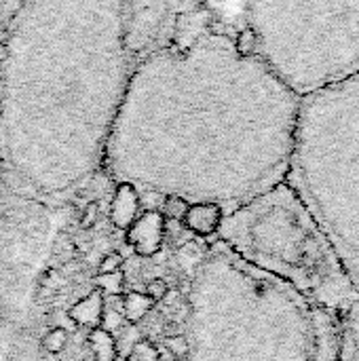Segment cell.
I'll use <instances>...</instances> for the list:
<instances>
[{"instance_id": "44dd1931", "label": "cell", "mask_w": 359, "mask_h": 361, "mask_svg": "<svg viewBox=\"0 0 359 361\" xmlns=\"http://www.w3.org/2000/svg\"><path fill=\"white\" fill-rule=\"evenodd\" d=\"M97 218H99L97 203H89V205L83 209V216H80V226H83V228H93V226L97 224Z\"/></svg>"}, {"instance_id": "7c38bea8", "label": "cell", "mask_w": 359, "mask_h": 361, "mask_svg": "<svg viewBox=\"0 0 359 361\" xmlns=\"http://www.w3.org/2000/svg\"><path fill=\"white\" fill-rule=\"evenodd\" d=\"M154 305L157 302L150 300L144 292H127L121 298V313L129 324H138L154 309Z\"/></svg>"}, {"instance_id": "30bf717a", "label": "cell", "mask_w": 359, "mask_h": 361, "mask_svg": "<svg viewBox=\"0 0 359 361\" xmlns=\"http://www.w3.org/2000/svg\"><path fill=\"white\" fill-rule=\"evenodd\" d=\"M339 361H359V298L341 313Z\"/></svg>"}, {"instance_id": "9a60e30c", "label": "cell", "mask_w": 359, "mask_h": 361, "mask_svg": "<svg viewBox=\"0 0 359 361\" xmlns=\"http://www.w3.org/2000/svg\"><path fill=\"white\" fill-rule=\"evenodd\" d=\"M68 345V330L66 328H51L44 336H42V349L51 355H57L66 349Z\"/></svg>"}, {"instance_id": "ffe728a7", "label": "cell", "mask_w": 359, "mask_h": 361, "mask_svg": "<svg viewBox=\"0 0 359 361\" xmlns=\"http://www.w3.org/2000/svg\"><path fill=\"white\" fill-rule=\"evenodd\" d=\"M99 279H102L99 290H102L104 294H112V296L121 294V290H123V275L112 273V275H102Z\"/></svg>"}, {"instance_id": "5b68a950", "label": "cell", "mask_w": 359, "mask_h": 361, "mask_svg": "<svg viewBox=\"0 0 359 361\" xmlns=\"http://www.w3.org/2000/svg\"><path fill=\"white\" fill-rule=\"evenodd\" d=\"M224 361H339L341 315L239 256L222 264Z\"/></svg>"}, {"instance_id": "8fae6325", "label": "cell", "mask_w": 359, "mask_h": 361, "mask_svg": "<svg viewBox=\"0 0 359 361\" xmlns=\"http://www.w3.org/2000/svg\"><path fill=\"white\" fill-rule=\"evenodd\" d=\"M138 209H140V195L138 190L123 182L118 184L116 188V195L112 199V205H110V220L116 228H129L131 222L138 218Z\"/></svg>"}, {"instance_id": "d6986e66", "label": "cell", "mask_w": 359, "mask_h": 361, "mask_svg": "<svg viewBox=\"0 0 359 361\" xmlns=\"http://www.w3.org/2000/svg\"><path fill=\"white\" fill-rule=\"evenodd\" d=\"M144 294H146L150 300L161 302V300H165V298H167V294H169V286H167V281H165V279H161V277H152L150 281H146V286H144Z\"/></svg>"}, {"instance_id": "ba28073f", "label": "cell", "mask_w": 359, "mask_h": 361, "mask_svg": "<svg viewBox=\"0 0 359 361\" xmlns=\"http://www.w3.org/2000/svg\"><path fill=\"white\" fill-rule=\"evenodd\" d=\"M222 220H224L222 205L209 203V201H199L188 207V212L182 220V226L186 231L195 233L197 237H209V235L218 233Z\"/></svg>"}, {"instance_id": "277c9868", "label": "cell", "mask_w": 359, "mask_h": 361, "mask_svg": "<svg viewBox=\"0 0 359 361\" xmlns=\"http://www.w3.org/2000/svg\"><path fill=\"white\" fill-rule=\"evenodd\" d=\"M218 233L243 262L339 315L359 298L328 235L288 180L239 205Z\"/></svg>"}, {"instance_id": "7402d4cb", "label": "cell", "mask_w": 359, "mask_h": 361, "mask_svg": "<svg viewBox=\"0 0 359 361\" xmlns=\"http://www.w3.org/2000/svg\"><path fill=\"white\" fill-rule=\"evenodd\" d=\"M114 361H127V357H121V355H118V357H116Z\"/></svg>"}, {"instance_id": "6da1fadb", "label": "cell", "mask_w": 359, "mask_h": 361, "mask_svg": "<svg viewBox=\"0 0 359 361\" xmlns=\"http://www.w3.org/2000/svg\"><path fill=\"white\" fill-rule=\"evenodd\" d=\"M298 108L243 38L205 32L133 66L104 157L127 184L239 207L288 178Z\"/></svg>"}, {"instance_id": "5bb4252c", "label": "cell", "mask_w": 359, "mask_h": 361, "mask_svg": "<svg viewBox=\"0 0 359 361\" xmlns=\"http://www.w3.org/2000/svg\"><path fill=\"white\" fill-rule=\"evenodd\" d=\"M188 207H190V203H188V199H184V197H180V195H167L165 199H163V218L165 220H171V222H180L182 224V220H184V216H186V212H188Z\"/></svg>"}, {"instance_id": "ac0fdd59", "label": "cell", "mask_w": 359, "mask_h": 361, "mask_svg": "<svg viewBox=\"0 0 359 361\" xmlns=\"http://www.w3.org/2000/svg\"><path fill=\"white\" fill-rule=\"evenodd\" d=\"M123 269V256L118 252H108L102 256L99 264H97V275H112V273H118Z\"/></svg>"}, {"instance_id": "4fadbf2b", "label": "cell", "mask_w": 359, "mask_h": 361, "mask_svg": "<svg viewBox=\"0 0 359 361\" xmlns=\"http://www.w3.org/2000/svg\"><path fill=\"white\" fill-rule=\"evenodd\" d=\"M89 347L95 355V361H114L118 357V345L106 328H93L89 330Z\"/></svg>"}, {"instance_id": "8992f818", "label": "cell", "mask_w": 359, "mask_h": 361, "mask_svg": "<svg viewBox=\"0 0 359 361\" xmlns=\"http://www.w3.org/2000/svg\"><path fill=\"white\" fill-rule=\"evenodd\" d=\"M245 44L300 97L359 70V0H243Z\"/></svg>"}, {"instance_id": "2e32d148", "label": "cell", "mask_w": 359, "mask_h": 361, "mask_svg": "<svg viewBox=\"0 0 359 361\" xmlns=\"http://www.w3.org/2000/svg\"><path fill=\"white\" fill-rule=\"evenodd\" d=\"M127 361H161V355H159V349L154 343L135 341L129 355H127Z\"/></svg>"}, {"instance_id": "52a82bcc", "label": "cell", "mask_w": 359, "mask_h": 361, "mask_svg": "<svg viewBox=\"0 0 359 361\" xmlns=\"http://www.w3.org/2000/svg\"><path fill=\"white\" fill-rule=\"evenodd\" d=\"M129 247L140 258H152L161 252L165 241V218L159 209L142 212L125 235Z\"/></svg>"}, {"instance_id": "3957f363", "label": "cell", "mask_w": 359, "mask_h": 361, "mask_svg": "<svg viewBox=\"0 0 359 361\" xmlns=\"http://www.w3.org/2000/svg\"><path fill=\"white\" fill-rule=\"evenodd\" d=\"M359 294V70L300 97L286 178Z\"/></svg>"}, {"instance_id": "e0dca14e", "label": "cell", "mask_w": 359, "mask_h": 361, "mask_svg": "<svg viewBox=\"0 0 359 361\" xmlns=\"http://www.w3.org/2000/svg\"><path fill=\"white\" fill-rule=\"evenodd\" d=\"M165 349L178 357V360H186L188 353H190V345H188V338L184 334H171L165 338Z\"/></svg>"}, {"instance_id": "9c48e42d", "label": "cell", "mask_w": 359, "mask_h": 361, "mask_svg": "<svg viewBox=\"0 0 359 361\" xmlns=\"http://www.w3.org/2000/svg\"><path fill=\"white\" fill-rule=\"evenodd\" d=\"M104 292L97 288L78 302H74L68 311V319L74 328H102L104 326Z\"/></svg>"}, {"instance_id": "7a4b0ae2", "label": "cell", "mask_w": 359, "mask_h": 361, "mask_svg": "<svg viewBox=\"0 0 359 361\" xmlns=\"http://www.w3.org/2000/svg\"><path fill=\"white\" fill-rule=\"evenodd\" d=\"M133 63L125 0H19L0 59V144L28 178L68 182L104 154Z\"/></svg>"}]
</instances>
